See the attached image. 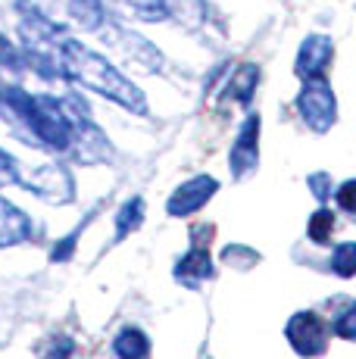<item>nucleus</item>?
<instances>
[{
  "label": "nucleus",
  "mask_w": 356,
  "mask_h": 359,
  "mask_svg": "<svg viewBox=\"0 0 356 359\" xmlns=\"http://www.w3.org/2000/svg\"><path fill=\"white\" fill-rule=\"evenodd\" d=\"M287 341L300 356H319L328 347V325L316 313H297L287 322Z\"/></svg>",
  "instance_id": "5"
},
{
  "label": "nucleus",
  "mask_w": 356,
  "mask_h": 359,
  "mask_svg": "<svg viewBox=\"0 0 356 359\" xmlns=\"http://www.w3.org/2000/svg\"><path fill=\"white\" fill-rule=\"evenodd\" d=\"M353 322H356V306H347L344 313H341V319L331 325V334L344 337V341H353L356 331H353Z\"/></svg>",
  "instance_id": "19"
},
{
  "label": "nucleus",
  "mask_w": 356,
  "mask_h": 359,
  "mask_svg": "<svg viewBox=\"0 0 356 359\" xmlns=\"http://www.w3.org/2000/svg\"><path fill=\"white\" fill-rule=\"evenodd\" d=\"M353 194H356V182H344V184H341V191H338V203H341V210H344V212H353V210H356Z\"/></svg>",
  "instance_id": "21"
},
{
  "label": "nucleus",
  "mask_w": 356,
  "mask_h": 359,
  "mask_svg": "<svg viewBox=\"0 0 356 359\" xmlns=\"http://www.w3.org/2000/svg\"><path fill=\"white\" fill-rule=\"evenodd\" d=\"M210 275H213V269H210V253H207V247H203L200 241H197V244L191 247L188 257L178 262L175 278H178V281H184V285H197V281L210 278Z\"/></svg>",
  "instance_id": "11"
},
{
  "label": "nucleus",
  "mask_w": 356,
  "mask_h": 359,
  "mask_svg": "<svg viewBox=\"0 0 356 359\" xmlns=\"http://www.w3.org/2000/svg\"><path fill=\"white\" fill-rule=\"evenodd\" d=\"M113 353L119 359H147L150 341L141 328H122L113 341Z\"/></svg>",
  "instance_id": "12"
},
{
  "label": "nucleus",
  "mask_w": 356,
  "mask_h": 359,
  "mask_svg": "<svg viewBox=\"0 0 356 359\" xmlns=\"http://www.w3.org/2000/svg\"><path fill=\"white\" fill-rule=\"evenodd\" d=\"M0 119L16 126L29 141L60 154L75 150L78 156H85V147H97L100 154H107L104 135L88 122L85 107L75 97L57 100L50 94H29L0 81Z\"/></svg>",
  "instance_id": "1"
},
{
  "label": "nucleus",
  "mask_w": 356,
  "mask_h": 359,
  "mask_svg": "<svg viewBox=\"0 0 356 359\" xmlns=\"http://www.w3.org/2000/svg\"><path fill=\"white\" fill-rule=\"evenodd\" d=\"M334 272L341 275V278H350V275L356 272V244H338L334 247V259H331Z\"/></svg>",
  "instance_id": "16"
},
{
  "label": "nucleus",
  "mask_w": 356,
  "mask_h": 359,
  "mask_svg": "<svg viewBox=\"0 0 356 359\" xmlns=\"http://www.w3.org/2000/svg\"><path fill=\"white\" fill-rule=\"evenodd\" d=\"M256 81H259V69L256 66H241L235 75H231V85H228L231 97L247 103L250 94H253V88H256Z\"/></svg>",
  "instance_id": "15"
},
{
  "label": "nucleus",
  "mask_w": 356,
  "mask_h": 359,
  "mask_svg": "<svg viewBox=\"0 0 356 359\" xmlns=\"http://www.w3.org/2000/svg\"><path fill=\"white\" fill-rule=\"evenodd\" d=\"M297 109L313 131H328L334 126V119H338V100H334V91L328 88V81L322 75L319 79H303Z\"/></svg>",
  "instance_id": "4"
},
{
  "label": "nucleus",
  "mask_w": 356,
  "mask_h": 359,
  "mask_svg": "<svg viewBox=\"0 0 356 359\" xmlns=\"http://www.w3.org/2000/svg\"><path fill=\"white\" fill-rule=\"evenodd\" d=\"M50 63H53V72H57L60 79L72 81V85H81L94 94H104V97L116 100L125 109H135V113H144V109H147L144 94L119 72V69L109 63L107 57L94 53L91 47H85L81 41H72L66 32L60 34L57 44H53Z\"/></svg>",
  "instance_id": "2"
},
{
  "label": "nucleus",
  "mask_w": 356,
  "mask_h": 359,
  "mask_svg": "<svg viewBox=\"0 0 356 359\" xmlns=\"http://www.w3.org/2000/svg\"><path fill=\"white\" fill-rule=\"evenodd\" d=\"M0 66H6V69H22L25 66L22 50H19V47H13L4 34H0Z\"/></svg>",
  "instance_id": "18"
},
{
  "label": "nucleus",
  "mask_w": 356,
  "mask_h": 359,
  "mask_svg": "<svg viewBox=\"0 0 356 359\" xmlns=\"http://www.w3.org/2000/svg\"><path fill=\"white\" fill-rule=\"evenodd\" d=\"M141 222H144V200L141 197L125 200V203H122V210L116 212V234H113V238L122 241L125 234H132L135 229H141Z\"/></svg>",
  "instance_id": "13"
},
{
  "label": "nucleus",
  "mask_w": 356,
  "mask_h": 359,
  "mask_svg": "<svg viewBox=\"0 0 356 359\" xmlns=\"http://www.w3.org/2000/svg\"><path fill=\"white\" fill-rule=\"evenodd\" d=\"M32 238V222L22 210L10 203L6 197H0V247L22 244Z\"/></svg>",
  "instance_id": "10"
},
{
  "label": "nucleus",
  "mask_w": 356,
  "mask_h": 359,
  "mask_svg": "<svg viewBox=\"0 0 356 359\" xmlns=\"http://www.w3.org/2000/svg\"><path fill=\"white\" fill-rule=\"evenodd\" d=\"M334 57V44L325 34H310V38L300 44V57H297V75L300 79H319L325 75V69L331 66Z\"/></svg>",
  "instance_id": "9"
},
{
  "label": "nucleus",
  "mask_w": 356,
  "mask_h": 359,
  "mask_svg": "<svg viewBox=\"0 0 356 359\" xmlns=\"http://www.w3.org/2000/svg\"><path fill=\"white\" fill-rule=\"evenodd\" d=\"M16 184H25V188H32L38 197L53 200V203L72 200V175L63 165H41V169L29 172V175H19Z\"/></svg>",
  "instance_id": "6"
},
{
  "label": "nucleus",
  "mask_w": 356,
  "mask_h": 359,
  "mask_svg": "<svg viewBox=\"0 0 356 359\" xmlns=\"http://www.w3.org/2000/svg\"><path fill=\"white\" fill-rule=\"evenodd\" d=\"M29 16H38L44 22L66 32V25H75L81 32H97L104 25V4L100 0H19Z\"/></svg>",
  "instance_id": "3"
},
{
  "label": "nucleus",
  "mask_w": 356,
  "mask_h": 359,
  "mask_svg": "<svg viewBox=\"0 0 356 359\" xmlns=\"http://www.w3.org/2000/svg\"><path fill=\"white\" fill-rule=\"evenodd\" d=\"M219 191V182L213 175H197V178H191V182H184L182 188L175 191L172 197H169V203H166V212L169 216H175V219H182V216H191V212H197L203 203H207L210 197H213Z\"/></svg>",
  "instance_id": "7"
},
{
  "label": "nucleus",
  "mask_w": 356,
  "mask_h": 359,
  "mask_svg": "<svg viewBox=\"0 0 356 359\" xmlns=\"http://www.w3.org/2000/svg\"><path fill=\"white\" fill-rule=\"evenodd\" d=\"M72 350H75V344L69 337H53V341L47 344V350L41 353V359H69Z\"/></svg>",
  "instance_id": "20"
},
{
  "label": "nucleus",
  "mask_w": 356,
  "mask_h": 359,
  "mask_svg": "<svg viewBox=\"0 0 356 359\" xmlns=\"http://www.w3.org/2000/svg\"><path fill=\"white\" fill-rule=\"evenodd\" d=\"M128 13H135L144 22H163L169 16V4L166 0H119Z\"/></svg>",
  "instance_id": "14"
},
{
  "label": "nucleus",
  "mask_w": 356,
  "mask_h": 359,
  "mask_svg": "<svg viewBox=\"0 0 356 359\" xmlns=\"http://www.w3.org/2000/svg\"><path fill=\"white\" fill-rule=\"evenodd\" d=\"M256 160H259V116L253 113L241 126L235 147H231V169H235V178H244L247 172L256 169Z\"/></svg>",
  "instance_id": "8"
},
{
  "label": "nucleus",
  "mask_w": 356,
  "mask_h": 359,
  "mask_svg": "<svg viewBox=\"0 0 356 359\" xmlns=\"http://www.w3.org/2000/svg\"><path fill=\"white\" fill-rule=\"evenodd\" d=\"M331 231H334V216L328 210H319L310 222V238L316 244H331Z\"/></svg>",
  "instance_id": "17"
}]
</instances>
